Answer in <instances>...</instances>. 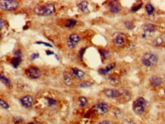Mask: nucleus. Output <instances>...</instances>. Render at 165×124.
Wrapping results in <instances>:
<instances>
[{
    "mask_svg": "<svg viewBox=\"0 0 165 124\" xmlns=\"http://www.w3.org/2000/svg\"><path fill=\"white\" fill-rule=\"evenodd\" d=\"M34 12L37 15H39V16H50L55 13V6L52 3H46V4L34 8Z\"/></svg>",
    "mask_w": 165,
    "mask_h": 124,
    "instance_id": "f257e3e1",
    "label": "nucleus"
},
{
    "mask_svg": "<svg viewBox=\"0 0 165 124\" xmlns=\"http://www.w3.org/2000/svg\"><path fill=\"white\" fill-rule=\"evenodd\" d=\"M141 62L145 66H153L157 64V56L154 53H147L141 57Z\"/></svg>",
    "mask_w": 165,
    "mask_h": 124,
    "instance_id": "f03ea898",
    "label": "nucleus"
},
{
    "mask_svg": "<svg viewBox=\"0 0 165 124\" xmlns=\"http://www.w3.org/2000/svg\"><path fill=\"white\" fill-rule=\"evenodd\" d=\"M19 3L15 0H2L0 1V8L2 10L12 12L16 10L18 8Z\"/></svg>",
    "mask_w": 165,
    "mask_h": 124,
    "instance_id": "7ed1b4c3",
    "label": "nucleus"
},
{
    "mask_svg": "<svg viewBox=\"0 0 165 124\" xmlns=\"http://www.w3.org/2000/svg\"><path fill=\"white\" fill-rule=\"evenodd\" d=\"M146 105H147V101L145 98H138L133 104V110L136 114H142L145 113Z\"/></svg>",
    "mask_w": 165,
    "mask_h": 124,
    "instance_id": "20e7f679",
    "label": "nucleus"
},
{
    "mask_svg": "<svg viewBox=\"0 0 165 124\" xmlns=\"http://www.w3.org/2000/svg\"><path fill=\"white\" fill-rule=\"evenodd\" d=\"M27 76L31 79H37L41 76V70L36 66H30L25 70Z\"/></svg>",
    "mask_w": 165,
    "mask_h": 124,
    "instance_id": "39448f33",
    "label": "nucleus"
},
{
    "mask_svg": "<svg viewBox=\"0 0 165 124\" xmlns=\"http://www.w3.org/2000/svg\"><path fill=\"white\" fill-rule=\"evenodd\" d=\"M93 109L95 112L96 113L99 115H104L106 114L109 110V106L106 103L103 102V101H99L97 104H96L93 107Z\"/></svg>",
    "mask_w": 165,
    "mask_h": 124,
    "instance_id": "423d86ee",
    "label": "nucleus"
},
{
    "mask_svg": "<svg viewBox=\"0 0 165 124\" xmlns=\"http://www.w3.org/2000/svg\"><path fill=\"white\" fill-rule=\"evenodd\" d=\"M80 40V37L78 34H71L67 39V42H66L68 48L71 49V50L76 48V46L79 44Z\"/></svg>",
    "mask_w": 165,
    "mask_h": 124,
    "instance_id": "0eeeda50",
    "label": "nucleus"
},
{
    "mask_svg": "<svg viewBox=\"0 0 165 124\" xmlns=\"http://www.w3.org/2000/svg\"><path fill=\"white\" fill-rule=\"evenodd\" d=\"M19 100H20L21 104L25 108L31 107L33 104H34V99H33L32 97L31 96V95H29V94L21 98Z\"/></svg>",
    "mask_w": 165,
    "mask_h": 124,
    "instance_id": "6e6552de",
    "label": "nucleus"
},
{
    "mask_svg": "<svg viewBox=\"0 0 165 124\" xmlns=\"http://www.w3.org/2000/svg\"><path fill=\"white\" fill-rule=\"evenodd\" d=\"M113 43L118 47H121L125 44V37L121 33H115L113 35Z\"/></svg>",
    "mask_w": 165,
    "mask_h": 124,
    "instance_id": "1a4fd4ad",
    "label": "nucleus"
},
{
    "mask_svg": "<svg viewBox=\"0 0 165 124\" xmlns=\"http://www.w3.org/2000/svg\"><path fill=\"white\" fill-rule=\"evenodd\" d=\"M104 94L107 98H117L122 96V92L115 89H106L104 90Z\"/></svg>",
    "mask_w": 165,
    "mask_h": 124,
    "instance_id": "9d476101",
    "label": "nucleus"
},
{
    "mask_svg": "<svg viewBox=\"0 0 165 124\" xmlns=\"http://www.w3.org/2000/svg\"><path fill=\"white\" fill-rule=\"evenodd\" d=\"M109 9L111 12H113L114 14L119 13L120 11V5L117 1H111L109 2Z\"/></svg>",
    "mask_w": 165,
    "mask_h": 124,
    "instance_id": "9b49d317",
    "label": "nucleus"
},
{
    "mask_svg": "<svg viewBox=\"0 0 165 124\" xmlns=\"http://www.w3.org/2000/svg\"><path fill=\"white\" fill-rule=\"evenodd\" d=\"M71 74L77 80H81L85 76V72L77 68L71 69Z\"/></svg>",
    "mask_w": 165,
    "mask_h": 124,
    "instance_id": "f8f14e48",
    "label": "nucleus"
},
{
    "mask_svg": "<svg viewBox=\"0 0 165 124\" xmlns=\"http://www.w3.org/2000/svg\"><path fill=\"white\" fill-rule=\"evenodd\" d=\"M143 29L144 31H145V34H151L157 30V27L154 25V24H145V26H144ZM145 35H144V36H145Z\"/></svg>",
    "mask_w": 165,
    "mask_h": 124,
    "instance_id": "ddd939ff",
    "label": "nucleus"
},
{
    "mask_svg": "<svg viewBox=\"0 0 165 124\" xmlns=\"http://www.w3.org/2000/svg\"><path fill=\"white\" fill-rule=\"evenodd\" d=\"M89 3L87 1H82V2H79L78 4H77V7L82 13H88L89 12Z\"/></svg>",
    "mask_w": 165,
    "mask_h": 124,
    "instance_id": "4468645a",
    "label": "nucleus"
},
{
    "mask_svg": "<svg viewBox=\"0 0 165 124\" xmlns=\"http://www.w3.org/2000/svg\"><path fill=\"white\" fill-rule=\"evenodd\" d=\"M150 82H151V84L155 87H158L160 86L161 84H162V82H163V80H162V78L158 77V76H151V78H150Z\"/></svg>",
    "mask_w": 165,
    "mask_h": 124,
    "instance_id": "2eb2a0df",
    "label": "nucleus"
},
{
    "mask_svg": "<svg viewBox=\"0 0 165 124\" xmlns=\"http://www.w3.org/2000/svg\"><path fill=\"white\" fill-rule=\"evenodd\" d=\"M115 67V63H110V64L107 65L106 68L99 69V72L101 75H106L107 73H109L111 70H113Z\"/></svg>",
    "mask_w": 165,
    "mask_h": 124,
    "instance_id": "dca6fc26",
    "label": "nucleus"
},
{
    "mask_svg": "<svg viewBox=\"0 0 165 124\" xmlns=\"http://www.w3.org/2000/svg\"><path fill=\"white\" fill-rule=\"evenodd\" d=\"M64 81L66 85H71L73 84V78L71 73L67 72L64 73Z\"/></svg>",
    "mask_w": 165,
    "mask_h": 124,
    "instance_id": "f3484780",
    "label": "nucleus"
},
{
    "mask_svg": "<svg viewBox=\"0 0 165 124\" xmlns=\"http://www.w3.org/2000/svg\"><path fill=\"white\" fill-rule=\"evenodd\" d=\"M108 80L109 81L111 85H118L120 83V78L118 76H115V75H112L108 77Z\"/></svg>",
    "mask_w": 165,
    "mask_h": 124,
    "instance_id": "a211bd4d",
    "label": "nucleus"
},
{
    "mask_svg": "<svg viewBox=\"0 0 165 124\" xmlns=\"http://www.w3.org/2000/svg\"><path fill=\"white\" fill-rule=\"evenodd\" d=\"M22 61V58H19V57H13V58L11 60L10 64L11 66L15 69H17L19 66L20 63Z\"/></svg>",
    "mask_w": 165,
    "mask_h": 124,
    "instance_id": "6ab92c4d",
    "label": "nucleus"
},
{
    "mask_svg": "<svg viewBox=\"0 0 165 124\" xmlns=\"http://www.w3.org/2000/svg\"><path fill=\"white\" fill-rule=\"evenodd\" d=\"M76 24H77V21L76 20H74V19H68V20L65 21L64 23V25L66 28L72 29L76 25Z\"/></svg>",
    "mask_w": 165,
    "mask_h": 124,
    "instance_id": "aec40b11",
    "label": "nucleus"
},
{
    "mask_svg": "<svg viewBox=\"0 0 165 124\" xmlns=\"http://www.w3.org/2000/svg\"><path fill=\"white\" fill-rule=\"evenodd\" d=\"M0 81H1L3 84L7 85V86H9V85H11V84H12V82H11L10 79L7 78L5 75L1 74V73H0Z\"/></svg>",
    "mask_w": 165,
    "mask_h": 124,
    "instance_id": "412c9836",
    "label": "nucleus"
},
{
    "mask_svg": "<svg viewBox=\"0 0 165 124\" xmlns=\"http://www.w3.org/2000/svg\"><path fill=\"white\" fill-rule=\"evenodd\" d=\"M78 101L79 106L81 108L85 107L87 106V104H88V100H87V98H84V97H80L78 99Z\"/></svg>",
    "mask_w": 165,
    "mask_h": 124,
    "instance_id": "4be33fe9",
    "label": "nucleus"
},
{
    "mask_svg": "<svg viewBox=\"0 0 165 124\" xmlns=\"http://www.w3.org/2000/svg\"><path fill=\"white\" fill-rule=\"evenodd\" d=\"M99 52H100L101 56L103 57V59L105 60H108L109 58V56H110V52H109L108 50H106V49H103V50H99Z\"/></svg>",
    "mask_w": 165,
    "mask_h": 124,
    "instance_id": "5701e85b",
    "label": "nucleus"
},
{
    "mask_svg": "<svg viewBox=\"0 0 165 124\" xmlns=\"http://www.w3.org/2000/svg\"><path fill=\"white\" fill-rule=\"evenodd\" d=\"M93 83L90 82H81L78 85L79 88H90L91 86H93Z\"/></svg>",
    "mask_w": 165,
    "mask_h": 124,
    "instance_id": "b1692460",
    "label": "nucleus"
},
{
    "mask_svg": "<svg viewBox=\"0 0 165 124\" xmlns=\"http://www.w3.org/2000/svg\"><path fill=\"white\" fill-rule=\"evenodd\" d=\"M145 8H146V12H148V15H151L154 12V7L152 6V5L151 4H147L145 6Z\"/></svg>",
    "mask_w": 165,
    "mask_h": 124,
    "instance_id": "393cba45",
    "label": "nucleus"
},
{
    "mask_svg": "<svg viewBox=\"0 0 165 124\" xmlns=\"http://www.w3.org/2000/svg\"><path fill=\"white\" fill-rule=\"evenodd\" d=\"M0 106L2 107V108H4V109H8L9 108V104L2 98H0Z\"/></svg>",
    "mask_w": 165,
    "mask_h": 124,
    "instance_id": "a878e982",
    "label": "nucleus"
},
{
    "mask_svg": "<svg viewBox=\"0 0 165 124\" xmlns=\"http://www.w3.org/2000/svg\"><path fill=\"white\" fill-rule=\"evenodd\" d=\"M46 100H47V101H48V104L49 107L55 106V104H56V103H57L56 100L53 99V98H46Z\"/></svg>",
    "mask_w": 165,
    "mask_h": 124,
    "instance_id": "bb28decb",
    "label": "nucleus"
},
{
    "mask_svg": "<svg viewBox=\"0 0 165 124\" xmlns=\"http://www.w3.org/2000/svg\"><path fill=\"white\" fill-rule=\"evenodd\" d=\"M163 42L164 40L162 39V37H157L154 41V44H155V46H161V44H163Z\"/></svg>",
    "mask_w": 165,
    "mask_h": 124,
    "instance_id": "cd10ccee",
    "label": "nucleus"
},
{
    "mask_svg": "<svg viewBox=\"0 0 165 124\" xmlns=\"http://www.w3.org/2000/svg\"><path fill=\"white\" fill-rule=\"evenodd\" d=\"M125 27L129 29V30H131V29H133L134 27H135L134 24H133L132 22H131V21H125Z\"/></svg>",
    "mask_w": 165,
    "mask_h": 124,
    "instance_id": "c85d7f7f",
    "label": "nucleus"
},
{
    "mask_svg": "<svg viewBox=\"0 0 165 124\" xmlns=\"http://www.w3.org/2000/svg\"><path fill=\"white\" fill-rule=\"evenodd\" d=\"M85 50H86V48H81L78 53L79 59H80V60H81V61L82 60V56H83V54H84Z\"/></svg>",
    "mask_w": 165,
    "mask_h": 124,
    "instance_id": "c756f323",
    "label": "nucleus"
},
{
    "mask_svg": "<svg viewBox=\"0 0 165 124\" xmlns=\"http://www.w3.org/2000/svg\"><path fill=\"white\" fill-rule=\"evenodd\" d=\"M6 21H5L3 18H0V31L2 30H3V28H4L5 26H6Z\"/></svg>",
    "mask_w": 165,
    "mask_h": 124,
    "instance_id": "7c9ffc66",
    "label": "nucleus"
},
{
    "mask_svg": "<svg viewBox=\"0 0 165 124\" xmlns=\"http://www.w3.org/2000/svg\"><path fill=\"white\" fill-rule=\"evenodd\" d=\"M13 121L15 123H22L24 121V119L22 117H13Z\"/></svg>",
    "mask_w": 165,
    "mask_h": 124,
    "instance_id": "2f4dec72",
    "label": "nucleus"
},
{
    "mask_svg": "<svg viewBox=\"0 0 165 124\" xmlns=\"http://www.w3.org/2000/svg\"><path fill=\"white\" fill-rule=\"evenodd\" d=\"M39 53H34L31 55V60H36V59H38L39 58Z\"/></svg>",
    "mask_w": 165,
    "mask_h": 124,
    "instance_id": "473e14b6",
    "label": "nucleus"
},
{
    "mask_svg": "<svg viewBox=\"0 0 165 124\" xmlns=\"http://www.w3.org/2000/svg\"><path fill=\"white\" fill-rule=\"evenodd\" d=\"M14 55H15V57H19V58H22V51H21L20 50H16V51L14 53Z\"/></svg>",
    "mask_w": 165,
    "mask_h": 124,
    "instance_id": "72a5a7b5",
    "label": "nucleus"
},
{
    "mask_svg": "<svg viewBox=\"0 0 165 124\" xmlns=\"http://www.w3.org/2000/svg\"><path fill=\"white\" fill-rule=\"evenodd\" d=\"M122 124H135V123L133 122V121H131V120H129V119H125V120H123L122 123Z\"/></svg>",
    "mask_w": 165,
    "mask_h": 124,
    "instance_id": "f704fd0d",
    "label": "nucleus"
},
{
    "mask_svg": "<svg viewBox=\"0 0 165 124\" xmlns=\"http://www.w3.org/2000/svg\"><path fill=\"white\" fill-rule=\"evenodd\" d=\"M34 44H42V45H44V46H48V47H52V46H51L50 44H48V43L42 42V41H38V42L34 43Z\"/></svg>",
    "mask_w": 165,
    "mask_h": 124,
    "instance_id": "c9c22d12",
    "label": "nucleus"
},
{
    "mask_svg": "<svg viewBox=\"0 0 165 124\" xmlns=\"http://www.w3.org/2000/svg\"><path fill=\"white\" fill-rule=\"evenodd\" d=\"M141 6H142V2H141L140 4H139V6H138V7H133L132 8H131V11H133V12H135V11H138L139 9V8H141Z\"/></svg>",
    "mask_w": 165,
    "mask_h": 124,
    "instance_id": "e433bc0d",
    "label": "nucleus"
},
{
    "mask_svg": "<svg viewBox=\"0 0 165 124\" xmlns=\"http://www.w3.org/2000/svg\"><path fill=\"white\" fill-rule=\"evenodd\" d=\"M97 124H112V123H111V122L110 121H109V120H102V121H100L99 123Z\"/></svg>",
    "mask_w": 165,
    "mask_h": 124,
    "instance_id": "4c0bfd02",
    "label": "nucleus"
},
{
    "mask_svg": "<svg viewBox=\"0 0 165 124\" xmlns=\"http://www.w3.org/2000/svg\"><path fill=\"white\" fill-rule=\"evenodd\" d=\"M46 54L48 55V56H49V55H54V54H55V53L52 52V51H49V50H47Z\"/></svg>",
    "mask_w": 165,
    "mask_h": 124,
    "instance_id": "58836bf2",
    "label": "nucleus"
},
{
    "mask_svg": "<svg viewBox=\"0 0 165 124\" xmlns=\"http://www.w3.org/2000/svg\"><path fill=\"white\" fill-rule=\"evenodd\" d=\"M27 124H41V123H38V122H33V123H27Z\"/></svg>",
    "mask_w": 165,
    "mask_h": 124,
    "instance_id": "ea45409f",
    "label": "nucleus"
},
{
    "mask_svg": "<svg viewBox=\"0 0 165 124\" xmlns=\"http://www.w3.org/2000/svg\"><path fill=\"white\" fill-rule=\"evenodd\" d=\"M1 40H2V37H1V35H0V41H1Z\"/></svg>",
    "mask_w": 165,
    "mask_h": 124,
    "instance_id": "a19ab883",
    "label": "nucleus"
}]
</instances>
